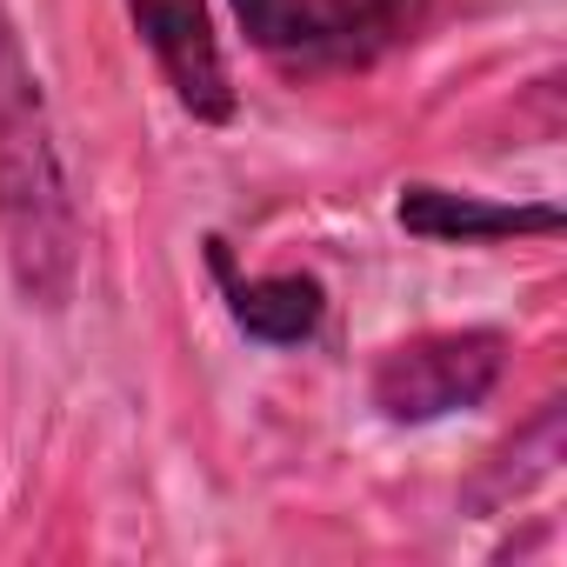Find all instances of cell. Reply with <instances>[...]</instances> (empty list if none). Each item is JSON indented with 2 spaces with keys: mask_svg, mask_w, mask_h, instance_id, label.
Segmentation results:
<instances>
[{
  "mask_svg": "<svg viewBox=\"0 0 567 567\" xmlns=\"http://www.w3.org/2000/svg\"><path fill=\"white\" fill-rule=\"evenodd\" d=\"M0 240H8V267L28 308L61 315L81 274V214L68 194L41 81L8 14H0Z\"/></svg>",
  "mask_w": 567,
  "mask_h": 567,
  "instance_id": "cell-1",
  "label": "cell"
},
{
  "mask_svg": "<svg viewBox=\"0 0 567 567\" xmlns=\"http://www.w3.org/2000/svg\"><path fill=\"white\" fill-rule=\"evenodd\" d=\"M234 14L260 61L321 81L401 54L427 28L434 0H234Z\"/></svg>",
  "mask_w": 567,
  "mask_h": 567,
  "instance_id": "cell-2",
  "label": "cell"
},
{
  "mask_svg": "<svg viewBox=\"0 0 567 567\" xmlns=\"http://www.w3.org/2000/svg\"><path fill=\"white\" fill-rule=\"evenodd\" d=\"M507 374V334L501 328H441V334H414L401 348H388L374 361V408L394 427H427L447 414L481 408Z\"/></svg>",
  "mask_w": 567,
  "mask_h": 567,
  "instance_id": "cell-3",
  "label": "cell"
},
{
  "mask_svg": "<svg viewBox=\"0 0 567 567\" xmlns=\"http://www.w3.org/2000/svg\"><path fill=\"white\" fill-rule=\"evenodd\" d=\"M127 14L147 41V54L161 61L174 101L207 121V127H227L234 121V74H227V54L214 41V14L207 0H127Z\"/></svg>",
  "mask_w": 567,
  "mask_h": 567,
  "instance_id": "cell-4",
  "label": "cell"
},
{
  "mask_svg": "<svg viewBox=\"0 0 567 567\" xmlns=\"http://www.w3.org/2000/svg\"><path fill=\"white\" fill-rule=\"evenodd\" d=\"M207 267L227 295V315L247 341H267V348H301L321 334V315H328V295L315 274H234V254L227 240H207Z\"/></svg>",
  "mask_w": 567,
  "mask_h": 567,
  "instance_id": "cell-5",
  "label": "cell"
},
{
  "mask_svg": "<svg viewBox=\"0 0 567 567\" xmlns=\"http://www.w3.org/2000/svg\"><path fill=\"white\" fill-rule=\"evenodd\" d=\"M401 227L421 234V240H441V247H494V240H520V234H560V207L554 200H534V207H514V200H481V194H454V187H401Z\"/></svg>",
  "mask_w": 567,
  "mask_h": 567,
  "instance_id": "cell-6",
  "label": "cell"
}]
</instances>
